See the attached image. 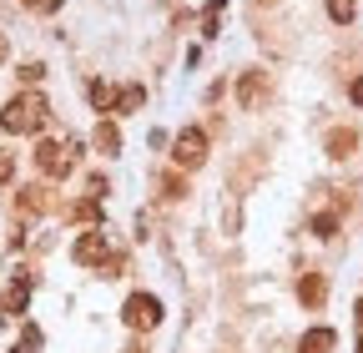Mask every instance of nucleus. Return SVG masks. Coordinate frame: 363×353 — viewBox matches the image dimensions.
I'll return each mask as SVG.
<instances>
[{"label":"nucleus","instance_id":"obj_5","mask_svg":"<svg viewBox=\"0 0 363 353\" xmlns=\"http://www.w3.org/2000/svg\"><path fill=\"white\" fill-rule=\"evenodd\" d=\"M71 257H76V262H86V268H106V273H116V268H121V257L106 247V237H101V232H81V237H76V247H71Z\"/></svg>","mask_w":363,"mask_h":353},{"label":"nucleus","instance_id":"obj_21","mask_svg":"<svg viewBox=\"0 0 363 353\" xmlns=\"http://www.w3.org/2000/svg\"><path fill=\"white\" fill-rule=\"evenodd\" d=\"M26 11H35V16H51V11H61V0H26Z\"/></svg>","mask_w":363,"mask_h":353},{"label":"nucleus","instance_id":"obj_23","mask_svg":"<svg viewBox=\"0 0 363 353\" xmlns=\"http://www.w3.org/2000/svg\"><path fill=\"white\" fill-rule=\"evenodd\" d=\"M348 101H353V106H363V76H353V86H348Z\"/></svg>","mask_w":363,"mask_h":353},{"label":"nucleus","instance_id":"obj_12","mask_svg":"<svg viewBox=\"0 0 363 353\" xmlns=\"http://www.w3.org/2000/svg\"><path fill=\"white\" fill-rule=\"evenodd\" d=\"M86 91H91V106H96V111H116V91H111L106 81H91Z\"/></svg>","mask_w":363,"mask_h":353},{"label":"nucleus","instance_id":"obj_2","mask_svg":"<svg viewBox=\"0 0 363 353\" xmlns=\"http://www.w3.org/2000/svg\"><path fill=\"white\" fill-rule=\"evenodd\" d=\"M35 172L51 176V182L71 176V172H76V147H71V142H56V137H40V142H35Z\"/></svg>","mask_w":363,"mask_h":353},{"label":"nucleus","instance_id":"obj_8","mask_svg":"<svg viewBox=\"0 0 363 353\" xmlns=\"http://www.w3.org/2000/svg\"><path fill=\"white\" fill-rule=\"evenodd\" d=\"M323 298H328V278L323 273H303L298 278V303L303 308H323Z\"/></svg>","mask_w":363,"mask_h":353},{"label":"nucleus","instance_id":"obj_4","mask_svg":"<svg viewBox=\"0 0 363 353\" xmlns=\"http://www.w3.org/2000/svg\"><path fill=\"white\" fill-rule=\"evenodd\" d=\"M121 318H126V328H136V333H152V328L162 323V298H157V293H131L126 308H121Z\"/></svg>","mask_w":363,"mask_h":353},{"label":"nucleus","instance_id":"obj_22","mask_svg":"<svg viewBox=\"0 0 363 353\" xmlns=\"http://www.w3.org/2000/svg\"><path fill=\"white\" fill-rule=\"evenodd\" d=\"M11 176H16V162H11L6 152H0V187H11Z\"/></svg>","mask_w":363,"mask_h":353},{"label":"nucleus","instance_id":"obj_7","mask_svg":"<svg viewBox=\"0 0 363 353\" xmlns=\"http://www.w3.org/2000/svg\"><path fill=\"white\" fill-rule=\"evenodd\" d=\"M26 303H30V278L21 273V278L6 283V293H0V313H6V318H21V313H26Z\"/></svg>","mask_w":363,"mask_h":353},{"label":"nucleus","instance_id":"obj_26","mask_svg":"<svg viewBox=\"0 0 363 353\" xmlns=\"http://www.w3.org/2000/svg\"><path fill=\"white\" fill-rule=\"evenodd\" d=\"M358 353H363V338H358Z\"/></svg>","mask_w":363,"mask_h":353},{"label":"nucleus","instance_id":"obj_14","mask_svg":"<svg viewBox=\"0 0 363 353\" xmlns=\"http://www.w3.org/2000/svg\"><path fill=\"white\" fill-rule=\"evenodd\" d=\"M328 16H333L338 26H348V21L358 16V0H328Z\"/></svg>","mask_w":363,"mask_h":353},{"label":"nucleus","instance_id":"obj_25","mask_svg":"<svg viewBox=\"0 0 363 353\" xmlns=\"http://www.w3.org/2000/svg\"><path fill=\"white\" fill-rule=\"evenodd\" d=\"M0 61H6V40H0Z\"/></svg>","mask_w":363,"mask_h":353},{"label":"nucleus","instance_id":"obj_10","mask_svg":"<svg viewBox=\"0 0 363 353\" xmlns=\"http://www.w3.org/2000/svg\"><path fill=\"white\" fill-rule=\"evenodd\" d=\"M353 147H358V131H353V126H333V131H328V157H333V162L353 157Z\"/></svg>","mask_w":363,"mask_h":353},{"label":"nucleus","instance_id":"obj_11","mask_svg":"<svg viewBox=\"0 0 363 353\" xmlns=\"http://www.w3.org/2000/svg\"><path fill=\"white\" fill-rule=\"evenodd\" d=\"M91 147H96L101 157H116V152H121V131H116V121H101L96 131H91Z\"/></svg>","mask_w":363,"mask_h":353},{"label":"nucleus","instance_id":"obj_3","mask_svg":"<svg viewBox=\"0 0 363 353\" xmlns=\"http://www.w3.org/2000/svg\"><path fill=\"white\" fill-rule=\"evenodd\" d=\"M172 162H177V172H197L207 162V131L202 126H182L177 142H172Z\"/></svg>","mask_w":363,"mask_h":353},{"label":"nucleus","instance_id":"obj_17","mask_svg":"<svg viewBox=\"0 0 363 353\" xmlns=\"http://www.w3.org/2000/svg\"><path fill=\"white\" fill-rule=\"evenodd\" d=\"M313 232H318V237H333V232H338V212H318V217H313Z\"/></svg>","mask_w":363,"mask_h":353},{"label":"nucleus","instance_id":"obj_16","mask_svg":"<svg viewBox=\"0 0 363 353\" xmlns=\"http://www.w3.org/2000/svg\"><path fill=\"white\" fill-rule=\"evenodd\" d=\"M76 217H81V223H101V197H81L76 202Z\"/></svg>","mask_w":363,"mask_h":353},{"label":"nucleus","instance_id":"obj_19","mask_svg":"<svg viewBox=\"0 0 363 353\" xmlns=\"http://www.w3.org/2000/svg\"><path fill=\"white\" fill-rule=\"evenodd\" d=\"M162 192H167L172 202H182V197H187V182H182V176H167V182H162Z\"/></svg>","mask_w":363,"mask_h":353},{"label":"nucleus","instance_id":"obj_1","mask_svg":"<svg viewBox=\"0 0 363 353\" xmlns=\"http://www.w3.org/2000/svg\"><path fill=\"white\" fill-rule=\"evenodd\" d=\"M45 116H51V101L40 91H21V96L6 101V111H0V131H11V137H35L45 126Z\"/></svg>","mask_w":363,"mask_h":353},{"label":"nucleus","instance_id":"obj_20","mask_svg":"<svg viewBox=\"0 0 363 353\" xmlns=\"http://www.w3.org/2000/svg\"><path fill=\"white\" fill-rule=\"evenodd\" d=\"M40 76H45V66H40V61H26V66H21V81H26V86H35Z\"/></svg>","mask_w":363,"mask_h":353},{"label":"nucleus","instance_id":"obj_18","mask_svg":"<svg viewBox=\"0 0 363 353\" xmlns=\"http://www.w3.org/2000/svg\"><path fill=\"white\" fill-rule=\"evenodd\" d=\"M142 86H121V91H116V111H126V106H142Z\"/></svg>","mask_w":363,"mask_h":353},{"label":"nucleus","instance_id":"obj_24","mask_svg":"<svg viewBox=\"0 0 363 353\" xmlns=\"http://www.w3.org/2000/svg\"><path fill=\"white\" fill-rule=\"evenodd\" d=\"M353 318H358V328H363V298H358V308H353Z\"/></svg>","mask_w":363,"mask_h":353},{"label":"nucleus","instance_id":"obj_13","mask_svg":"<svg viewBox=\"0 0 363 353\" xmlns=\"http://www.w3.org/2000/svg\"><path fill=\"white\" fill-rule=\"evenodd\" d=\"M11 353H40V328H35V323H26V328H21V338H16V348H11Z\"/></svg>","mask_w":363,"mask_h":353},{"label":"nucleus","instance_id":"obj_15","mask_svg":"<svg viewBox=\"0 0 363 353\" xmlns=\"http://www.w3.org/2000/svg\"><path fill=\"white\" fill-rule=\"evenodd\" d=\"M21 207H26V212H40V207H51V192H45V187H26Z\"/></svg>","mask_w":363,"mask_h":353},{"label":"nucleus","instance_id":"obj_6","mask_svg":"<svg viewBox=\"0 0 363 353\" xmlns=\"http://www.w3.org/2000/svg\"><path fill=\"white\" fill-rule=\"evenodd\" d=\"M238 101H242V111L267 106V76H262V71H242V76H238Z\"/></svg>","mask_w":363,"mask_h":353},{"label":"nucleus","instance_id":"obj_9","mask_svg":"<svg viewBox=\"0 0 363 353\" xmlns=\"http://www.w3.org/2000/svg\"><path fill=\"white\" fill-rule=\"evenodd\" d=\"M333 348H338V333H333V328H323V323L308 328V333L298 338V353H333Z\"/></svg>","mask_w":363,"mask_h":353}]
</instances>
